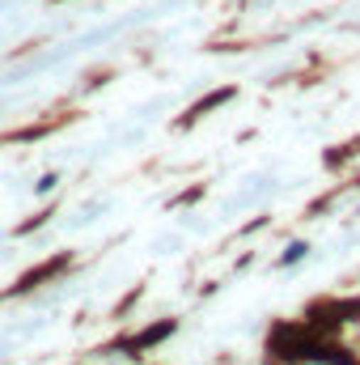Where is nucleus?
I'll list each match as a JSON object with an SVG mask.
<instances>
[{"label": "nucleus", "instance_id": "1", "mask_svg": "<svg viewBox=\"0 0 360 365\" xmlns=\"http://www.w3.org/2000/svg\"><path fill=\"white\" fill-rule=\"evenodd\" d=\"M170 331H174V323L166 319V323H157V327H149V331H140V336H136V340H132L127 349H149V344H157V340H166Z\"/></svg>", "mask_w": 360, "mask_h": 365}, {"label": "nucleus", "instance_id": "2", "mask_svg": "<svg viewBox=\"0 0 360 365\" xmlns=\"http://www.w3.org/2000/svg\"><path fill=\"white\" fill-rule=\"evenodd\" d=\"M229 98H233V90H216L212 98H203L199 106H191V115H186V123H191V119H199L203 110H212V106H221V102H229Z\"/></svg>", "mask_w": 360, "mask_h": 365}, {"label": "nucleus", "instance_id": "3", "mask_svg": "<svg viewBox=\"0 0 360 365\" xmlns=\"http://www.w3.org/2000/svg\"><path fill=\"white\" fill-rule=\"evenodd\" d=\"M305 251H309V247H305V242H292V247H288V255H284V264H297V259H301V255H305Z\"/></svg>", "mask_w": 360, "mask_h": 365}]
</instances>
